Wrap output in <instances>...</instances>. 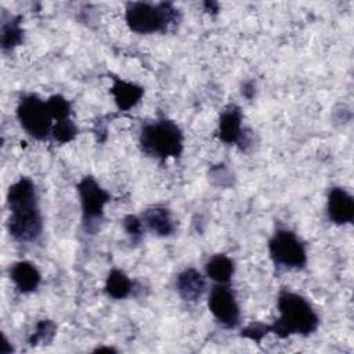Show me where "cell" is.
<instances>
[{
	"label": "cell",
	"mask_w": 354,
	"mask_h": 354,
	"mask_svg": "<svg viewBox=\"0 0 354 354\" xmlns=\"http://www.w3.org/2000/svg\"><path fill=\"white\" fill-rule=\"evenodd\" d=\"M7 230L10 236L21 243L36 242L43 232V216L35 183L19 177L7 191Z\"/></svg>",
	"instance_id": "6da1fadb"
},
{
	"label": "cell",
	"mask_w": 354,
	"mask_h": 354,
	"mask_svg": "<svg viewBox=\"0 0 354 354\" xmlns=\"http://www.w3.org/2000/svg\"><path fill=\"white\" fill-rule=\"evenodd\" d=\"M109 93L113 97V102L119 111H129L142 100L144 87L120 77H112Z\"/></svg>",
	"instance_id": "4fadbf2b"
},
{
	"label": "cell",
	"mask_w": 354,
	"mask_h": 354,
	"mask_svg": "<svg viewBox=\"0 0 354 354\" xmlns=\"http://www.w3.org/2000/svg\"><path fill=\"white\" fill-rule=\"evenodd\" d=\"M242 122L243 115L236 104H228L224 106L220 112L217 126V136L220 141L228 145H239L242 149L250 145L249 133L242 126Z\"/></svg>",
	"instance_id": "9c48e42d"
},
{
	"label": "cell",
	"mask_w": 354,
	"mask_h": 354,
	"mask_svg": "<svg viewBox=\"0 0 354 354\" xmlns=\"http://www.w3.org/2000/svg\"><path fill=\"white\" fill-rule=\"evenodd\" d=\"M77 131H79L77 126L69 118V119L54 122V126L51 130V137L59 144H66V142H71L72 140H75V137L77 136Z\"/></svg>",
	"instance_id": "ffe728a7"
},
{
	"label": "cell",
	"mask_w": 354,
	"mask_h": 354,
	"mask_svg": "<svg viewBox=\"0 0 354 354\" xmlns=\"http://www.w3.org/2000/svg\"><path fill=\"white\" fill-rule=\"evenodd\" d=\"M17 119L21 127L35 140L43 141L51 136L54 119L47 106V101L37 94L22 95L17 105Z\"/></svg>",
	"instance_id": "5b68a950"
},
{
	"label": "cell",
	"mask_w": 354,
	"mask_h": 354,
	"mask_svg": "<svg viewBox=\"0 0 354 354\" xmlns=\"http://www.w3.org/2000/svg\"><path fill=\"white\" fill-rule=\"evenodd\" d=\"M123 228H124L126 234L129 235V238L133 243H140V241L142 239L144 231H145V227H144V223H142L141 217H138L136 214L124 216Z\"/></svg>",
	"instance_id": "44dd1931"
},
{
	"label": "cell",
	"mask_w": 354,
	"mask_h": 354,
	"mask_svg": "<svg viewBox=\"0 0 354 354\" xmlns=\"http://www.w3.org/2000/svg\"><path fill=\"white\" fill-rule=\"evenodd\" d=\"M24 40V29L21 26V17L3 18L1 22V50L4 53L12 51Z\"/></svg>",
	"instance_id": "e0dca14e"
},
{
	"label": "cell",
	"mask_w": 354,
	"mask_h": 354,
	"mask_svg": "<svg viewBox=\"0 0 354 354\" xmlns=\"http://www.w3.org/2000/svg\"><path fill=\"white\" fill-rule=\"evenodd\" d=\"M80 207L82 221L87 232L97 230L104 217L105 205L111 201V195L105 191L93 176H84L76 185Z\"/></svg>",
	"instance_id": "52a82bcc"
},
{
	"label": "cell",
	"mask_w": 354,
	"mask_h": 354,
	"mask_svg": "<svg viewBox=\"0 0 354 354\" xmlns=\"http://www.w3.org/2000/svg\"><path fill=\"white\" fill-rule=\"evenodd\" d=\"M0 351H1L3 354H10L11 351H14L12 346L8 343V340H7V337H6V336H4V343H1V348H0Z\"/></svg>",
	"instance_id": "cb8c5ba5"
},
{
	"label": "cell",
	"mask_w": 354,
	"mask_h": 354,
	"mask_svg": "<svg viewBox=\"0 0 354 354\" xmlns=\"http://www.w3.org/2000/svg\"><path fill=\"white\" fill-rule=\"evenodd\" d=\"M46 101H47V106L50 109V113H51L54 122L71 118L72 106H71V102L64 95L53 94Z\"/></svg>",
	"instance_id": "d6986e66"
},
{
	"label": "cell",
	"mask_w": 354,
	"mask_h": 354,
	"mask_svg": "<svg viewBox=\"0 0 354 354\" xmlns=\"http://www.w3.org/2000/svg\"><path fill=\"white\" fill-rule=\"evenodd\" d=\"M95 351H115L112 347H98Z\"/></svg>",
	"instance_id": "d4e9b609"
},
{
	"label": "cell",
	"mask_w": 354,
	"mask_h": 354,
	"mask_svg": "<svg viewBox=\"0 0 354 354\" xmlns=\"http://www.w3.org/2000/svg\"><path fill=\"white\" fill-rule=\"evenodd\" d=\"M138 144L142 153L163 162L181 156L184 151V134L174 120L159 118L141 127Z\"/></svg>",
	"instance_id": "3957f363"
},
{
	"label": "cell",
	"mask_w": 354,
	"mask_h": 354,
	"mask_svg": "<svg viewBox=\"0 0 354 354\" xmlns=\"http://www.w3.org/2000/svg\"><path fill=\"white\" fill-rule=\"evenodd\" d=\"M141 220L144 223V227L156 236H169L176 231V224L171 213L165 206L158 205L147 207L141 214Z\"/></svg>",
	"instance_id": "5bb4252c"
},
{
	"label": "cell",
	"mask_w": 354,
	"mask_h": 354,
	"mask_svg": "<svg viewBox=\"0 0 354 354\" xmlns=\"http://www.w3.org/2000/svg\"><path fill=\"white\" fill-rule=\"evenodd\" d=\"M326 213L336 225L350 224L354 220V199L342 187H333L328 192Z\"/></svg>",
	"instance_id": "30bf717a"
},
{
	"label": "cell",
	"mask_w": 354,
	"mask_h": 354,
	"mask_svg": "<svg viewBox=\"0 0 354 354\" xmlns=\"http://www.w3.org/2000/svg\"><path fill=\"white\" fill-rule=\"evenodd\" d=\"M278 318L272 325H268L270 333L279 339H286L293 335L308 336L314 333L319 325V317L311 304L299 293L282 289L277 299Z\"/></svg>",
	"instance_id": "7a4b0ae2"
},
{
	"label": "cell",
	"mask_w": 354,
	"mask_h": 354,
	"mask_svg": "<svg viewBox=\"0 0 354 354\" xmlns=\"http://www.w3.org/2000/svg\"><path fill=\"white\" fill-rule=\"evenodd\" d=\"M55 330H57V325L51 319H40L36 324L35 330L29 336L28 343L30 346L48 344L53 342V339L55 336Z\"/></svg>",
	"instance_id": "ac0fdd59"
},
{
	"label": "cell",
	"mask_w": 354,
	"mask_h": 354,
	"mask_svg": "<svg viewBox=\"0 0 354 354\" xmlns=\"http://www.w3.org/2000/svg\"><path fill=\"white\" fill-rule=\"evenodd\" d=\"M178 10L171 3L130 1L124 8V21L129 29L138 35L166 32L176 24Z\"/></svg>",
	"instance_id": "277c9868"
},
{
	"label": "cell",
	"mask_w": 354,
	"mask_h": 354,
	"mask_svg": "<svg viewBox=\"0 0 354 354\" xmlns=\"http://www.w3.org/2000/svg\"><path fill=\"white\" fill-rule=\"evenodd\" d=\"M207 307L223 328L234 329L239 325L241 310L230 283H214L207 296Z\"/></svg>",
	"instance_id": "ba28073f"
},
{
	"label": "cell",
	"mask_w": 354,
	"mask_h": 354,
	"mask_svg": "<svg viewBox=\"0 0 354 354\" xmlns=\"http://www.w3.org/2000/svg\"><path fill=\"white\" fill-rule=\"evenodd\" d=\"M268 253L272 263L279 268L303 270L307 264L304 243L288 228L275 230L268 241Z\"/></svg>",
	"instance_id": "8992f818"
},
{
	"label": "cell",
	"mask_w": 354,
	"mask_h": 354,
	"mask_svg": "<svg viewBox=\"0 0 354 354\" xmlns=\"http://www.w3.org/2000/svg\"><path fill=\"white\" fill-rule=\"evenodd\" d=\"M133 289H134V283L124 271L119 268H113L108 272V277L104 285V290L106 296H109L113 300H122L129 297L133 293Z\"/></svg>",
	"instance_id": "2e32d148"
},
{
	"label": "cell",
	"mask_w": 354,
	"mask_h": 354,
	"mask_svg": "<svg viewBox=\"0 0 354 354\" xmlns=\"http://www.w3.org/2000/svg\"><path fill=\"white\" fill-rule=\"evenodd\" d=\"M270 333V329H268V325H264V324H252L246 328L242 329L241 332V336L242 337H246L254 343H260L263 340V337L266 335Z\"/></svg>",
	"instance_id": "7402d4cb"
},
{
	"label": "cell",
	"mask_w": 354,
	"mask_h": 354,
	"mask_svg": "<svg viewBox=\"0 0 354 354\" xmlns=\"http://www.w3.org/2000/svg\"><path fill=\"white\" fill-rule=\"evenodd\" d=\"M205 272L214 283H230L235 272V264L231 257L224 253H218L206 261Z\"/></svg>",
	"instance_id": "9a60e30c"
},
{
	"label": "cell",
	"mask_w": 354,
	"mask_h": 354,
	"mask_svg": "<svg viewBox=\"0 0 354 354\" xmlns=\"http://www.w3.org/2000/svg\"><path fill=\"white\" fill-rule=\"evenodd\" d=\"M256 94V84L253 80H248L242 86V95L246 97L248 100H252Z\"/></svg>",
	"instance_id": "603a6c76"
},
{
	"label": "cell",
	"mask_w": 354,
	"mask_h": 354,
	"mask_svg": "<svg viewBox=\"0 0 354 354\" xmlns=\"http://www.w3.org/2000/svg\"><path fill=\"white\" fill-rule=\"evenodd\" d=\"M10 279L19 293L29 295L39 288L41 282V274L33 263L21 260L15 261L10 267Z\"/></svg>",
	"instance_id": "7c38bea8"
},
{
	"label": "cell",
	"mask_w": 354,
	"mask_h": 354,
	"mask_svg": "<svg viewBox=\"0 0 354 354\" xmlns=\"http://www.w3.org/2000/svg\"><path fill=\"white\" fill-rule=\"evenodd\" d=\"M176 290L183 300L195 303L206 290V278L196 268H185L176 278Z\"/></svg>",
	"instance_id": "8fae6325"
}]
</instances>
